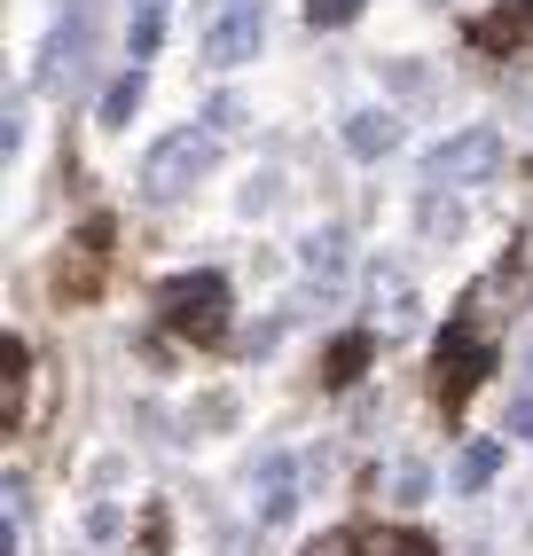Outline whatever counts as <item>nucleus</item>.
Segmentation results:
<instances>
[{"label":"nucleus","instance_id":"1","mask_svg":"<svg viewBox=\"0 0 533 556\" xmlns=\"http://www.w3.org/2000/svg\"><path fill=\"white\" fill-rule=\"evenodd\" d=\"M212 157H220L212 126H165L158 150L141 157V189L149 197H181V189H197V180L212 173Z\"/></svg>","mask_w":533,"mask_h":556},{"label":"nucleus","instance_id":"2","mask_svg":"<svg viewBox=\"0 0 533 556\" xmlns=\"http://www.w3.org/2000/svg\"><path fill=\"white\" fill-rule=\"evenodd\" d=\"M158 306H165V321L181 329V338H220L227 329V282L212 275V267H197V275H173L165 290H158Z\"/></svg>","mask_w":533,"mask_h":556},{"label":"nucleus","instance_id":"3","mask_svg":"<svg viewBox=\"0 0 533 556\" xmlns=\"http://www.w3.org/2000/svg\"><path fill=\"white\" fill-rule=\"evenodd\" d=\"M494 165H503V134H494V126H463V134H447L439 150L424 157V180H432V189H479V180H494Z\"/></svg>","mask_w":533,"mask_h":556},{"label":"nucleus","instance_id":"4","mask_svg":"<svg viewBox=\"0 0 533 556\" xmlns=\"http://www.w3.org/2000/svg\"><path fill=\"white\" fill-rule=\"evenodd\" d=\"M87 63H95V24L87 16H63L40 55H32V79H40V94H79L87 87Z\"/></svg>","mask_w":533,"mask_h":556},{"label":"nucleus","instance_id":"5","mask_svg":"<svg viewBox=\"0 0 533 556\" xmlns=\"http://www.w3.org/2000/svg\"><path fill=\"white\" fill-rule=\"evenodd\" d=\"M266 40V0H212L204 9V63H251Z\"/></svg>","mask_w":533,"mask_h":556},{"label":"nucleus","instance_id":"6","mask_svg":"<svg viewBox=\"0 0 533 556\" xmlns=\"http://www.w3.org/2000/svg\"><path fill=\"white\" fill-rule=\"evenodd\" d=\"M479 368H486V345H471V321H455L447 345H439V407H463V392L479 384Z\"/></svg>","mask_w":533,"mask_h":556},{"label":"nucleus","instance_id":"7","mask_svg":"<svg viewBox=\"0 0 533 556\" xmlns=\"http://www.w3.org/2000/svg\"><path fill=\"white\" fill-rule=\"evenodd\" d=\"M298 267H307V282H346V267H354L346 228H314V236H307V251H298Z\"/></svg>","mask_w":533,"mask_h":556},{"label":"nucleus","instance_id":"8","mask_svg":"<svg viewBox=\"0 0 533 556\" xmlns=\"http://www.w3.org/2000/svg\"><path fill=\"white\" fill-rule=\"evenodd\" d=\"M290 509H298V470H290V455H259V517H266V526H283Z\"/></svg>","mask_w":533,"mask_h":556},{"label":"nucleus","instance_id":"9","mask_svg":"<svg viewBox=\"0 0 533 556\" xmlns=\"http://www.w3.org/2000/svg\"><path fill=\"white\" fill-rule=\"evenodd\" d=\"M346 150L354 157H393L400 150V118H393V110H354V118H346Z\"/></svg>","mask_w":533,"mask_h":556},{"label":"nucleus","instance_id":"10","mask_svg":"<svg viewBox=\"0 0 533 556\" xmlns=\"http://www.w3.org/2000/svg\"><path fill=\"white\" fill-rule=\"evenodd\" d=\"M369 299H376V321L408 329V314H416V290L400 282V267H393V258H376V267H369Z\"/></svg>","mask_w":533,"mask_h":556},{"label":"nucleus","instance_id":"11","mask_svg":"<svg viewBox=\"0 0 533 556\" xmlns=\"http://www.w3.org/2000/svg\"><path fill=\"white\" fill-rule=\"evenodd\" d=\"M95 282H102V236H79L63 251V267H55V290H63V299H87Z\"/></svg>","mask_w":533,"mask_h":556},{"label":"nucleus","instance_id":"12","mask_svg":"<svg viewBox=\"0 0 533 556\" xmlns=\"http://www.w3.org/2000/svg\"><path fill=\"white\" fill-rule=\"evenodd\" d=\"M494 470H503V439H471V447L455 455V486H463V494H479Z\"/></svg>","mask_w":533,"mask_h":556},{"label":"nucleus","instance_id":"13","mask_svg":"<svg viewBox=\"0 0 533 556\" xmlns=\"http://www.w3.org/2000/svg\"><path fill=\"white\" fill-rule=\"evenodd\" d=\"M126 48H134V63H149L165 48V0H134V24H126Z\"/></svg>","mask_w":533,"mask_h":556},{"label":"nucleus","instance_id":"14","mask_svg":"<svg viewBox=\"0 0 533 556\" xmlns=\"http://www.w3.org/2000/svg\"><path fill=\"white\" fill-rule=\"evenodd\" d=\"M0 368H9V377H0V424H24V345L9 338V345H0Z\"/></svg>","mask_w":533,"mask_h":556},{"label":"nucleus","instance_id":"15","mask_svg":"<svg viewBox=\"0 0 533 556\" xmlns=\"http://www.w3.org/2000/svg\"><path fill=\"white\" fill-rule=\"evenodd\" d=\"M322 368H330V384H337V392H346V384L361 377V368H369V338H361V329H354V338H337Z\"/></svg>","mask_w":533,"mask_h":556},{"label":"nucleus","instance_id":"16","mask_svg":"<svg viewBox=\"0 0 533 556\" xmlns=\"http://www.w3.org/2000/svg\"><path fill=\"white\" fill-rule=\"evenodd\" d=\"M361 548H369V556H439V548H432L424 533H400V526H376V533H369Z\"/></svg>","mask_w":533,"mask_h":556},{"label":"nucleus","instance_id":"17","mask_svg":"<svg viewBox=\"0 0 533 556\" xmlns=\"http://www.w3.org/2000/svg\"><path fill=\"white\" fill-rule=\"evenodd\" d=\"M134 102H141V71H126V79L102 94V118H110V126H126V118H134Z\"/></svg>","mask_w":533,"mask_h":556},{"label":"nucleus","instance_id":"18","mask_svg":"<svg viewBox=\"0 0 533 556\" xmlns=\"http://www.w3.org/2000/svg\"><path fill=\"white\" fill-rule=\"evenodd\" d=\"M354 16H361V0H307V24H322V31L330 24H354Z\"/></svg>","mask_w":533,"mask_h":556},{"label":"nucleus","instance_id":"19","mask_svg":"<svg viewBox=\"0 0 533 556\" xmlns=\"http://www.w3.org/2000/svg\"><path fill=\"white\" fill-rule=\"evenodd\" d=\"M298 556H369L354 533H322V541H307V548H298Z\"/></svg>","mask_w":533,"mask_h":556},{"label":"nucleus","instance_id":"20","mask_svg":"<svg viewBox=\"0 0 533 556\" xmlns=\"http://www.w3.org/2000/svg\"><path fill=\"white\" fill-rule=\"evenodd\" d=\"M503 431H510V439H533V384H525V392L510 400V416H503Z\"/></svg>","mask_w":533,"mask_h":556},{"label":"nucleus","instance_id":"21","mask_svg":"<svg viewBox=\"0 0 533 556\" xmlns=\"http://www.w3.org/2000/svg\"><path fill=\"white\" fill-rule=\"evenodd\" d=\"M0 150H9V157L24 150V102H16V94H9V126H0Z\"/></svg>","mask_w":533,"mask_h":556},{"label":"nucleus","instance_id":"22","mask_svg":"<svg viewBox=\"0 0 533 556\" xmlns=\"http://www.w3.org/2000/svg\"><path fill=\"white\" fill-rule=\"evenodd\" d=\"M393 486L416 502V494H424V463H400V470H393Z\"/></svg>","mask_w":533,"mask_h":556},{"label":"nucleus","instance_id":"23","mask_svg":"<svg viewBox=\"0 0 533 556\" xmlns=\"http://www.w3.org/2000/svg\"><path fill=\"white\" fill-rule=\"evenodd\" d=\"M510 24H518V31H533V0H510Z\"/></svg>","mask_w":533,"mask_h":556},{"label":"nucleus","instance_id":"24","mask_svg":"<svg viewBox=\"0 0 533 556\" xmlns=\"http://www.w3.org/2000/svg\"><path fill=\"white\" fill-rule=\"evenodd\" d=\"M525 377H533V353H525Z\"/></svg>","mask_w":533,"mask_h":556}]
</instances>
